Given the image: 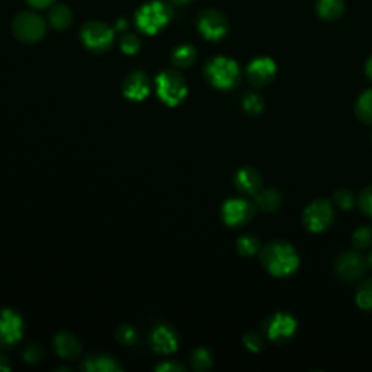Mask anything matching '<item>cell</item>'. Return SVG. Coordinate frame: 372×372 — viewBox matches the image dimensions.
I'll list each match as a JSON object with an SVG mask.
<instances>
[{"label":"cell","mask_w":372,"mask_h":372,"mask_svg":"<svg viewBox=\"0 0 372 372\" xmlns=\"http://www.w3.org/2000/svg\"><path fill=\"white\" fill-rule=\"evenodd\" d=\"M259 259L266 272L275 278H288L299 268V256L291 243L272 240L261 249Z\"/></svg>","instance_id":"6da1fadb"},{"label":"cell","mask_w":372,"mask_h":372,"mask_svg":"<svg viewBox=\"0 0 372 372\" xmlns=\"http://www.w3.org/2000/svg\"><path fill=\"white\" fill-rule=\"evenodd\" d=\"M205 76L216 89L232 91L240 82L241 71L239 64L228 57H216L207 63Z\"/></svg>","instance_id":"7a4b0ae2"},{"label":"cell","mask_w":372,"mask_h":372,"mask_svg":"<svg viewBox=\"0 0 372 372\" xmlns=\"http://www.w3.org/2000/svg\"><path fill=\"white\" fill-rule=\"evenodd\" d=\"M265 337L275 345H285L295 336L298 331V322L291 313L278 311L270 314L262 324Z\"/></svg>","instance_id":"3957f363"},{"label":"cell","mask_w":372,"mask_h":372,"mask_svg":"<svg viewBox=\"0 0 372 372\" xmlns=\"http://www.w3.org/2000/svg\"><path fill=\"white\" fill-rule=\"evenodd\" d=\"M156 91L162 102L167 106H176L188 95V84L176 70H165L156 77Z\"/></svg>","instance_id":"277c9868"},{"label":"cell","mask_w":372,"mask_h":372,"mask_svg":"<svg viewBox=\"0 0 372 372\" xmlns=\"http://www.w3.org/2000/svg\"><path fill=\"white\" fill-rule=\"evenodd\" d=\"M333 221L335 205L331 199H314L303 212V224L310 233H323L333 224Z\"/></svg>","instance_id":"5b68a950"},{"label":"cell","mask_w":372,"mask_h":372,"mask_svg":"<svg viewBox=\"0 0 372 372\" xmlns=\"http://www.w3.org/2000/svg\"><path fill=\"white\" fill-rule=\"evenodd\" d=\"M171 17L170 8L163 2H151L137 12V26L141 32L154 35L169 22Z\"/></svg>","instance_id":"8992f818"},{"label":"cell","mask_w":372,"mask_h":372,"mask_svg":"<svg viewBox=\"0 0 372 372\" xmlns=\"http://www.w3.org/2000/svg\"><path fill=\"white\" fill-rule=\"evenodd\" d=\"M256 205L246 198H230L221 207V218L225 225L240 228L252 221Z\"/></svg>","instance_id":"52a82bcc"},{"label":"cell","mask_w":372,"mask_h":372,"mask_svg":"<svg viewBox=\"0 0 372 372\" xmlns=\"http://www.w3.org/2000/svg\"><path fill=\"white\" fill-rule=\"evenodd\" d=\"M13 34L24 42H37L46 35L47 25L41 17L32 12H22L13 19Z\"/></svg>","instance_id":"ba28073f"},{"label":"cell","mask_w":372,"mask_h":372,"mask_svg":"<svg viewBox=\"0 0 372 372\" xmlns=\"http://www.w3.org/2000/svg\"><path fill=\"white\" fill-rule=\"evenodd\" d=\"M368 261L360 250H349L342 253L336 261V274L345 282H356L365 277Z\"/></svg>","instance_id":"9c48e42d"},{"label":"cell","mask_w":372,"mask_h":372,"mask_svg":"<svg viewBox=\"0 0 372 372\" xmlns=\"http://www.w3.org/2000/svg\"><path fill=\"white\" fill-rule=\"evenodd\" d=\"M82 41L93 53L106 51L113 41V32L111 28L102 22L92 21L86 24L82 30Z\"/></svg>","instance_id":"30bf717a"},{"label":"cell","mask_w":372,"mask_h":372,"mask_svg":"<svg viewBox=\"0 0 372 372\" xmlns=\"http://www.w3.org/2000/svg\"><path fill=\"white\" fill-rule=\"evenodd\" d=\"M24 322L17 311L0 310V346H12L22 339Z\"/></svg>","instance_id":"8fae6325"},{"label":"cell","mask_w":372,"mask_h":372,"mask_svg":"<svg viewBox=\"0 0 372 372\" xmlns=\"http://www.w3.org/2000/svg\"><path fill=\"white\" fill-rule=\"evenodd\" d=\"M277 75V64L270 57H257L246 68V77L254 88H265Z\"/></svg>","instance_id":"7c38bea8"},{"label":"cell","mask_w":372,"mask_h":372,"mask_svg":"<svg viewBox=\"0 0 372 372\" xmlns=\"http://www.w3.org/2000/svg\"><path fill=\"white\" fill-rule=\"evenodd\" d=\"M198 30L204 38L210 41H220L228 31V22L223 13L217 10H207L198 19Z\"/></svg>","instance_id":"4fadbf2b"},{"label":"cell","mask_w":372,"mask_h":372,"mask_svg":"<svg viewBox=\"0 0 372 372\" xmlns=\"http://www.w3.org/2000/svg\"><path fill=\"white\" fill-rule=\"evenodd\" d=\"M234 186L241 194L254 196L262 189L263 178L257 169L252 166H245L237 170V174L234 175Z\"/></svg>","instance_id":"5bb4252c"},{"label":"cell","mask_w":372,"mask_h":372,"mask_svg":"<svg viewBox=\"0 0 372 372\" xmlns=\"http://www.w3.org/2000/svg\"><path fill=\"white\" fill-rule=\"evenodd\" d=\"M150 343H151V348L156 352L166 355V353L175 352L178 349L179 339L174 328L166 324H162V326H157L153 331L150 336Z\"/></svg>","instance_id":"9a60e30c"},{"label":"cell","mask_w":372,"mask_h":372,"mask_svg":"<svg viewBox=\"0 0 372 372\" xmlns=\"http://www.w3.org/2000/svg\"><path fill=\"white\" fill-rule=\"evenodd\" d=\"M122 93L127 99L131 101H145L150 93V80L149 77L141 73V71H134L128 76L122 84Z\"/></svg>","instance_id":"2e32d148"},{"label":"cell","mask_w":372,"mask_h":372,"mask_svg":"<svg viewBox=\"0 0 372 372\" xmlns=\"http://www.w3.org/2000/svg\"><path fill=\"white\" fill-rule=\"evenodd\" d=\"M54 348L62 357L66 360H75L82 352L80 342L76 339L75 335L68 332H62L54 337Z\"/></svg>","instance_id":"e0dca14e"},{"label":"cell","mask_w":372,"mask_h":372,"mask_svg":"<svg viewBox=\"0 0 372 372\" xmlns=\"http://www.w3.org/2000/svg\"><path fill=\"white\" fill-rule=\"evenodd\" d=\"M254 205L263 212H277L282 207V194L275 188H262L254 195Z\"/></svg>","instance_id":"ac0fdd59"},{"label":"cell","mask_w":372,"mask_h":372,"mask_svg":"<svg viewBox=\"0 0 372 372\" xmlns=\"http://www.w3.org/2000/svg\"><path fill=\"white\" fill-rule=\"evenodd\" d=\"M316 9L322 19L335 21L342 17L345 10V2L343 0H317Z\"/></svg>","instance_id":"d6986e66"},{"label":"cell","mask_w":372,"mask_h":372,"mask_svg":"<svg viewBox=\"0 0 372 372\" xmlns=\"http://www.w3.org/2000/svg\"><path fill=\"white\" fill-rule=\"evenodd\" d=\"M355 115L361 122L372 125V88L366 89L357 97L355 104Z\"/></svg>","instance_id":"ffe728a7"},{"label":"cell","mask_w":372,"mask_h":372,"mask_svg":"<svg viewBox=\"0 0 372 372\" xmlns=\"http://www.w3.org/2000/svg\"><path fill=\"white\" fill-rule=\"evenodd\" d=\"M236 248L240 256L243 257H253L254 254H259L262 245L261 240L253 234H243L237 239Z\"/></svg>","instance_id":"44dd1931"},{"label":"cell","mask_w":372,"mask_h":372,"mask_svg":"<svg viewBox=\"0 0 372 372\" xmlns=\"http://www.w3.org/2000/svg\"><path fill=\"white\" fill-rule=\"evenodd\" d=\"M84 369L88 371H104V372H111V371H118L120 366L117 361L113 357L99 355V356H92L88 357L84 361Z\"/></svg>","instance_id":"7402d4cb"},{"label":"cell","mask_w":372,"mask_h":372,"mask_svg":"<svg viewBox=\"0 0 372 372\" xmlns=\"http://www.w3.org/2000/svg\"><path fill=\"white\" fill-rule=\"evenodd\" d=\"M196 51L192 46H180L171 54V63L178 68H186L195 63Z\"/></svg>","instance_id":"603a6c76"},{"label":"cell","mask_w":372,"mask_h":372,"mask_svg":"<svg viewBox=\"0 0 372 372\" xmlns=\"http://www.w3.org/2000/svg\"><path fill=\"white\" fill-rule=\"evenodd\" d=\"M356 306L364 311H372V278L364 279L355 295Z\"/></svg>","instance_id":"cb8c5ba5"},{"label":"cell","mask_w":372,"mask_h":372,"mask_svg":"<svg viewBox=\"0 0 372 372\" xmlns=\"http://www.w3.org/2000/svg\"><path fill=\"white\" fill-rule=\"evenodd\" d=\"M48 21H50V25L55 28V30H59V31L66 30L71 22V12L68 10L67 6L59 5L50 10Z\"/></svg>","instance_id":"d4e9b609"},{"label":"cell","mask_w":372,"mask_h":372,"mask_svg":"<svg viewBox=\"0 0 372 372\" xmlns=\"http://www.w3.org/2000/svg\"><path fill=\"white\" fill-rule=\"evenodd\" d=\"M241 105H243V109H245V112L249 113L250 117H257L259 113L263 112V108H265L263 97L256 92H248L245 95V97H243Z\"/></svg>","instance_id":"484cf974"},{"label":"cell","mask_w":372,"mask_h":372,"mask_svg":"<svg viewBox=\"0 0 372 372\" xmlns=\"http://www.w3.org/2000/svg\"><path fill=\"white\" fill-rule=\"evenodd\" d=\"M191 364L195 371H208L214 364L212 353L207 348H196L191 353Z\"/></svg>","instance_id":"4316f807"},{"label":"cell","mask_w":372,"mask_h":372,"mask_svg":"<svg viewBox=\"0 0 372 372\" xmlns=\"http://www.w3.org/2000/svg\"><path fill=\"white\" fill-rule=\"evenodd\" d=\"M332 203L342 211H352L357 204V199L349 189H337L333 194Z\"/></svg>","instance_id":"83f0119b"},{"label":"cell","mask_w":372,"mask_h":372,"mask_svg":"<svg viewBox=\"0 0 372 372\" xmlns=\"http://www.w3.org/2000/svg\"><path fill=\"white\" fill-rule=\"evenodd\" d=\"M352 245L356 250H365L372 246V228L368 225L357 227L352 236Z\"/></svg>","instance_id":"f1b7e54d"},{"label":"cell","mask_w":372,"mask_h":372,"mask_svg":"<svg viewBox=\"0 0 372 372\" xmlns=\"http://www.w3.org/2000/svg\"><path fill=\"white\" fill-rule=\"evenodd\" d=\"M243 345H245L246 349H249L250 352L257 353L263 349L265 340L259 332H249L243 336Z\"/></svg>","instance_id":"f546056e"},{"label":"cell","mask_w":372,"mask_h":372,"mask_svg":"<svg viewBox=\"0 0 372 372\" xmlns=\"http://www.w3.org/2000/svg\"><path fill=\"white\" fill-rule=\"evenodd\" d=\"M357 205H360L364 216L372 218V185L365 186L357 196Z\"/></svg>","instance_id":"4dcf8cb0"},{"label":"cell","mask_w":372,"mask_h":372,"mask_svg":"<svg viewBox=\"0 0 372 372\" xmlns=\"http://www.w3.org/2000/svg\"><path fill=\"white\" fill-rule=\"evenodd\" d=\"M117 339L122 345H133L137 340V332L136 328L130 324H124L117 331Z\"/></svg>","instance_id":"1f68e13d"},{"label":"cell","mask_w":372,"mask_h":372,"mask_svg":"<svg viewBox=\"0 0 372 372\" xmlns=\"http://www.w3.org/2000/svg\"><path fill=\"white\" fill-rule=\"evenodd\" d=\"M140 47V39L133 34H127L121 38V50L128 55L137 54Z\"/></svg>","instance_id":"d6a6232c"},{"label":"cell","mask_w":372,"mask_h":372,"mask_svg":"<svg viewBox=\"0 0 372 372\" xmlns=\"http://www.w3.org/2000/svg\"><path fill=\"white\" fill-rule=\"evenodd\" d=\"M42 348L37 346V345H30L26 346L25 351H24V360L26 362H31V364H37L41 361L42 357Z\"/></svg>","instance_id":"836d02e7"},{"label":"cell","mask_w":372,"mask_h":372,"mask_svg":"<svg viewBox=\"0 0 372 372\" xmlns=\"http://www.w3.org/2000/svg\"><path fill=\"white\" fill-rule=\"evenodd\" d=\"M157 371H185V368L180 364H176L175 361H169V362H163L162 365L156 366Z\"/></svg>","instance_id":"e575fe53"},{"label":"cell","mask_w":372,"mask_h":372,"mask_svg":"<svg viewBox=\"0 0 372 372\" xmlns=\"http://www.w3.org/2000/svg\"><path fill=\"white\" fill-rule=\"evenodd\" d=\"M28 3H30L31 6L37 8V9H42V8H48L53 5L54 0H26Z\"/></svg>","instance_id":"d590c367"},{"label":"cell","mask_w":372,"mask_h":372,"mask_svg":"<svg viewBox=\"0 0 372 372\" xmlns=\"http://www.w3.org/2000/svg\"><path fill=\"white\" fill-rule=\"evenodd\" d=\"M365 73H366L368 79L372 82V54L368 57V60L365 63Z\"/></svg>","instance_id":"8d00e7d4"},{"label":"cell","mask_w":372,"mask_h":372,"mask_svg":"<svg viewBox=\"0 0 372 372\" xmlns=\"http://www.w3.org/2000/svg\"><path fill=\"white\" fill-rule=\"evenodd\" d=\"M9 369H10V366L8 364V360L0 355V371H9Z\"/></svg>","instance_id":"74e56055"},{"label":"cell","mask_w":372,"mask_h":372,"mask_svg":"<svg viewBox=\"0 0 372 372\" xmlns=\"http://www.w3.org/2000/svg\"><path fill=\"white\" fill-rule=\"evenodd\" d=\"M171 2L176 3V5H185V3H189L191 0H171Z\"/></svg>","instance_id":"f35d334b"},{"label":"cell","mask_w":372,"mask_h":372,"mask_svg":"<svg viewBox=\"0 0 372 372\" xmlns=\"http://www.w3.org/2000/svg\"><path fill=\"white\" fill-rule=\"evenodd\" d=\"M366 261H368V266L372 268V249L369 250V253H368V256H366Z\"/></svg>","instance_id":"ab89813d"}]
</instances>
